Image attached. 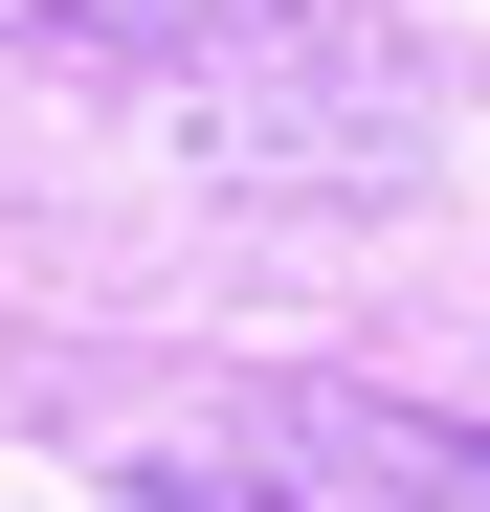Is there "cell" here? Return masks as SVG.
<instances>
[{
    "label": "cell",
    "instance_id": "6da1fadb",
    "mask_svg": "<svg viewBox=\"0 0 490 512\" xmlns=\"http://www.w3.org/2000/svg\"><path fill=\"white\" fill-rule=\"evenodd\" d=\"M290 468H335L357 512H490V423H424V401H268Z\"/></svg>",
    "mask_w": 490,
    "mask_h": 512
},
{
    "label": "cell",
    "instance_id": "7a4b0ae2",
    "mask_svg": "<svg viewBox=\"0 0 490 512\" xmlns=\"http://www.w3.org/2000/svg\"><path fill=\"white\" fill-rule=\"evenodd\" d=\"M245 23H312V0H0V45H90V67H179Z\"/></svg>",
    "mask_w": 490,
    "mask_h": 512
},
{
    "label": "cell",
    "instance_id": "3957f363",
    "mask_svg": "<svg viewBox=\"0 0 490 512\" xmlns=\"http://www.w3.org/2000/svg\"><path fill=\"white\" fill-rule=\"evenodd\" d=\"M112 512H290V490H223V468H134Z\"/></svg>",
    "mask_w": 490,
    "mask_h": 512
}]
</instances>
